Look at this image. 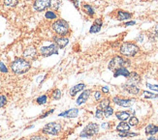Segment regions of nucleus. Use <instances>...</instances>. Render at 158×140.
<instances>
[{
  "mask_svg": "<svg viewBox=\"0 0 158 140\" xmlns=\"http://www.w3.org/2000/svg\"><path fill=\"white\" fill-rule=\"evenodd\" d=\"M20 140H27V139H25V138H23V139H20Z\"/></svg>",
  "mask_w": 158,
  "mask_h": 140,
  "instance_id": "a18cd8bd",
  "label": "nucleus"
},
{
  "mask_svg": "<svg viewBox=\"0 0 158 140\" xmlns=\"http://www.w3.org/2000/svg\"><path fill=\"white\" fill-rule=\"evenodd\" d=\"M153 33L156 35V36H158V23L154 26V28H153Z\"/></svg>",
  "mask_w": 158,
  "mask_h": 140,
  "instance_id": "ea45409f",
  "label": "nucleus"
},
{
  "mask_svg": "<svg viewBox=\"0 0 158 140\" xmlns=\"http://www.w3.org/2000/svg\"><path fill=\"white\" fill-rule=\"evenodd\" d=\"M53 30L58 36H65L69 33V24L64 19H58L52 24Z\"/></svg>",
  "mask_w": 158,
  "mask_h": 140,
  "instance_id": "7ed1b4c3",
  "label": "nucleus"
},
{
  "mask_svg": "<svg viewBox=\"0 0 158 140\" xmlns=\"http://www.w3.org/2000/svg\"><path fill=\"white\" fill-rule=\"evenodd\" d=\"M131 14L130 13H127V12H124V11H119L118 13V20H126V19H129L131 18Z\"/></svg>",
  "mask_w": 158,
  "mask_h": 140,
  "instance_id": "4be33fe9",
  "label": "nucleus"
},
{
  "mask_svg": "<svg viewBox=\"0 0 158 140\" xmlns=\"http://www.w3.org/2000/svg\"><path fill=\"white\" fill-rule=\"evenodd\" d=\"M129 74H130V73H129V71L126 68H119V69L115 70V71H114V78H118V76H119V75L128 78Z\"/></svg>",
  "mask_w": 158,
  "mask_h": 140,
  "instance_id": "6ab92c4d",
  "label": "nucleus"
},
{
  "mask_svg": "<svg viewBox=\"0 0 158 140\" xmlns=\"http://www.w3.org/2000/svg\"><path fill=\"white\" fill-rule=\"evenodd\" d=\"M57 46L56 45H51L49 46H44L41 47L40 50V53L42 54L43 56H51L53 54H57L58 50H57Z\"/></svg>",
  "mask_w": 158,
  "mask_h": 140,
  "instance_id": "6e6552de",
  "label": "nucleus"
},
{
  "mask_svg": "<svg viewBox=\"0 0 158 140\" xmlns=\"http://www.w3.org/2000/svg\"><path fill=\"white\" fill-rule=\"evenodd\" d=\"M0 72H1V73H7V72H8L7 67L3 64L2 62H0Z\"/></svg>",
  "mask_w": 158,
  "mask_h": 140,
  "instance_id": "c9c22d12",
  "label": "nucleus"
},
{
  "mask_svg": "<svg viewBox=\"0 0 158 140\" xmlns=\"http://www.w3.org/2000/svg\"><path fill=\"white\" fill-rule=\"evenodd\" d=\"M120 53L122 55L126 56V57H133L135 56L139 51V47L137 45H135L134 43H124L122 44L120 46Z\"/></svg>",
  "mask_w": 158,
  "mask_h": 140,
  "instance_id": "f03ea898",
  "label": "nucleus"
},
{
  "mask_svg": "<svg viewBox=\"0 0 158 140\" xmlns=\"http://www.w3.org/2000/svg\"><path fill=\"white\" fill-rule=\"evenodd\" d=\"M7 102V99L6 97L3 96V95H0V108H2Z\"/></svg>",
  "mask_w": 158,
  "mask_h": 140,
  "instance_id": "72a5a7b5",
  "label": "nucleus"
},
{
  "mask_svg": "<svg viewBox=\"0 0 158 140\" xmlns=\"http://www.w3.org/2000/svg\"><path fill=\"white\" fill-rule=\"evenodd\" d=\"M102 128H103V129H108V128H109V123H104V124H102Z\"/></svg>",
  "mask_w": 158,
  "mask_h": 140,
  "instance_id": "79ce46f5",
  "label": "nucleus"
},
{
  "mask_svg": "<svg viewBox=\"0 0 158 140\" xmlns=\"http://www.w3.org/2000/svg\"><path fill=\"white\" fill-rule=\"evenodd\" d=\"M84 89H85V84H84V83L77 84V85L73 86V87L70 89V95H71L72 97H74L77 93L81 92V91H82Z\"/></svg>",
  "mask_w": 158,
  "mask_h": 140,
  "instance_id": "a211bd4d",
  "label": "nucleus"
},
{
  "mask_svg": "<svg viewBox=\"0 0 158 140\" xmlns=\"http://www.w3.org/2000/svg\"><path fill=\"white\" fill-rule=\"evenodd\" d=\"M94 97H95V100L96 101H99L101 99V94H100V92H98V91H97V92H95L94 93Z\"/></svg>",
  "mask_w": 158,
  "mask_h": 140,
  "instance_id": "4c0bfd02",
  "label": "nucleus"
},
{
  "mask_svg": "<svg viewBox=\"0 0 158 140\" xmlns=\"http://www.w3.org/2000/svg\"><path fill=\"white\" fill-rule=\"evenodd\" d=\"M103 116H104V110L98 108L97 110H96V112H95V117L97 118V119H102Z\"/></svg>",
  "mask_w": 158,
  "mask_h": 140,
  "instance_id": "2f4dec72",
  "label": "nucleus"
},
{
  "mask_svg": "<svg viewBox=\"0 0 158 140\" xmlns=\"http://www.w3.org/2000/svg\"><path fill=\"white\" fill-rule=\"evenodd\" d=\"M148 140H156V139H155V138H154L153 136H152V137H149V138H148Z\"/></svg>",
  "mask_w": 158,
  "mask_h": 140,
  "instance_id": "c03bdc74",
  "label": "nucleus"
},
{
  "mask_svg": "<svg viewBox=\"0 0 158 140\" xmlns=\"http://www.w3.org/2000/svg\"><path fill=\"white\" fill-rule=\"evenodd\" d=\"M134 24H135V22H130L125 23V25H126V26H128V25H134Z\"/></svg>",
  "mask_w": 158,
  "mask_h": 140,
  "instance_id": "37998d69",
  "label": "nucleus"
},
{
  "mask_svg": "<svg viewBox=\"0 0 158 140\" xmlns=\"http://www.w3.org/2000/svg\"><path fill=\"white\" fill-rule=\"evenodd\" d=\"M114 102L122 107H129L132 106L134 100H127V99H119V98H114Z\"/></svg>",
  "mask_w": 158,
  "mask_h": 140,
  "instance_id": "9b49d317",
  "label": "nucleus"
},
{
  "mask_svg": "<svg viewBox=\"0 0 158 140\" xmlns=\"http://www.w3.org/2000/svg\"><path fill=\"white\" fill-rule=\"evenodd\" d=\"M54 110L53 109H52V110H50V111H48V112H46V113L45 114H43L42 116H41V118H45V117H47L48 115H50L51 113H52V112H53Z\"/></svg>",
  "mask_w": 158,
  "mask_h": 140,
  "instance_id": "58836bf2",
  "label": "nucleus"
},
{
  "mask_svg": "<svg viewBox=\"0 0 158 140\" xmlns=\"http://www.w3.org/2000/svg\"><path fill=\"white\" fill-rule=\"evenodd\" d=\"M129 130H130V125L125 122H120L116 126V130L118 131H129Z\"/></svg>",
  "mask_w": 158,
  "mask_h": 140,
  "instance_id": "412c9836",
  "label": "nucleus"
},
{
  "mask_svg": "<svg viewBox=\"0 0 158 140\" xmlns=\"http://www.w3.org/2000/svg\"><path fill=\"white\" fill-rule=\"evenodd\" d=\"M29 140H48L47 137L43 136V135H33L30 137Z\"/></svg>",
  "mask_w": 158,
  "mask_h": 140,
  "instance_id": "f704fd0d",
  "label": "nucleus"
},
{
  "mask_svg": "<svg viewBox=\"0 0 158 140\" xmlns=\"http://www.w3.org/2000/svg\"><path fill=\"white\" fill-rule=\"evenodd\" d=\"M47 100H48V97L46 95H43V96H40L39 98H37V103L38 104H45L47 102Z\"/></svg>",
  "mask_w": 158,
  "mask_h": 140,
  "instance_id": "cd10ccee",
  "label": "nucleus"
},
{
  "mask_svg": "<svg viewBox=\"0 0 158 140\" xmlns=\"http://www.w3.org/2000/svg\"><path fill=\"white\" fill-rule=\"evenodd\" d=\"M31 65L30 63L23 59V58H17L15 61H13L11 65V70L13 73H15L17 74H23L26 72L29 71Z\"/></svg>",
  "mask_w": 158,
  "mask_h": 140,
  "instance_id": "f257e3e1",
  "label": "nucleus"
},
{
  "mask_svg": "<svg viewBox=\"0 0 158 140\" xmlns=\"http://www.w3.org/2000/svg\"><path fill=\"white\" fill-rule=\"evenodd\" d=\"M124 89L128 93L132 95H138L140 92V89L137 87V85H132V84H128V83H126L124 85Z\"/></svg>",
  "mask_w": 158,
  "mask_h": 140,
  "instance_id": "2eb2a0df",
  "label": "nucleus"
},
{
  "mask_svg": "<svg viewBox=\"0 0 158 140\" xmlns=\"http://www.w3.org/2000/svg\"><path fill=\"white\" fill-rule=\"evenodd\" d=\"M52 0H35L33 4V8L37 12H42L51 7Z\"/></svg>",
  "mask_w": 158,
  "mask_h": 140,
  "instance_id": "0eeeda50",
  "label": "nucleus"
},
{
  "mask_svg": "<svg viewBox=\"0 0 158 140\" xmlns=\"http://www.w3.org/2000/svg\"><path fill=\"white\" fill-rule=\"evenodd\" d=\"M143 95H145V97L147 98V99H154V98H158V95L152 94V93H150V92H147V91L143 92Z\"/></svg>",
  "mask_w": 158,
  "mask_h": 140,
  "instance_id": "473e14b6",
  "label": "nucleus"
},
{
  "mask_svg": "<svg viewBox=\"0 0 158 140\" xmlns=\"http://www.w3.org/2000/svg\"><path fill=\"white\" fill-rule=\"evenodd\" d=\"M99 132V126L95 123H89L81 131V137H91Z\"/></svg>",
  "mask_w": 158,
  "mask_h": 140,
  "instance_id": "423d86ee",
  "label": "nucleus"
},
{
  "mask_svg": "<svg viewBox=\"0 0 158 140\" xmlns=\"http://www.w3.org/2000/svg\"><path fill=\"white\" fill-rule=\"evenodd\" d=\"M90 94H91L90 90H85L84 92L81 94V96L79 97V99L77 100V104H78V106H81V104L85 103L88 100V98H89V96H90Z\"/></svg>",
  "mask_w": 158,
  "mask_h": 140,
  "instance_id": "ddd939ff",
  "label": "nucleus"
},
{
  "mask_svg": "<svg viewBox=\"0 0 158 140\" xmlns=\"http://www.w3.org/2000/svg\"><path fill=\"white\" fill-rule=\"evenodd\" d=\"M53 42L56 46H57V47L64 48L69 43V40H68V38H65L64 36H56L53 37Z\"/></svg>",
  "mask_w": 158,
  "mask_h": 140,
  "instance_id": "9d476101",
  "label": "nucleus"
},
{
  "mask_svg": "<svg viewBox=\"0 0 158 140\" xmlns=\"http://www.w3.org/2000/svg\"><path fill=\"white\" fill-rule=\"evenodd\" d=\"M156 132H158V127L155 125L152 124H149L148 127L146 128V134H149V135H153L155 134Z\"/></svg>",
  "mask_w": 158,
  "mask_h": 140,
  "instance_id": "aec40b11",
  "label": "nucleus"
},
{
  "mask_svg": "<svg viewBox=\"0 0 158 140\" xmlns=\"http://www.w3.org/2000/svg\"><path fill=\"white\" fill-rule=\"evenodd\" d=\"M139 124V120L138 118L135 117V116H132L131 118L129 119V125L132 126V127H135V126H137Z\"/></svg>",
  "mask_w": 158,
  "mask_h": 140,
  "instance_id": "c85d7f7f",
  "label": "nucleus"
},
{
  "mask_svg": "<svg viewBox=\"0 0 158 140\" xmlns=\"http://www.w3.org/2000/svg\"><path fill=\"white\" fill-rule=\"evenodd\" d=\"M113 114H114V109L111 106H109L106 109H104V116L105 117H110V116H112Z\"/></svg>",
  "mask_w": 158,
  "mask_h": 140,
  "instance_id": "7c9ffc66",
  "label": "nucleus"
},
{
  "mask_svg": "<svg viewBox=\"0 0 158 140\" xmlns=\"http://www.w3.org/2000/svg\"><path fill=\"white\" fill-rule=\"evenodd\" d=\"M115 117L118 119L120 122H125L126 120H128L129 117H130V114L129 112L127 111H118L115 113Z\"/></svg>",
  "mask_w": 158,
  "mask_h": 140,
  "instance_id": "dca6fc26",
  "label": "nucleus"
},
{
  "mask_svg": "<svg viewBox=\"0 0 158 140\" xmlns=\"http://www.w3.org/2000/svg\"><path fill=\"white\" fill-rule=\"evenodd\" d=\"M109 106H110V100L109 99H104L99 102V108L102 110L106 109Z\"/></svg>",
  "mask_w": 158,
  "mask_h": 140,
  "instance_id": "5701e85b",
  "label": "nucleus"
},
{
  "mask_svg": "<svg viewBox=\"0 0 158 140\" xmlns=\"http://www.w3.org/2000/svg\"><path fill=\"white\" fill-rule=\"evenodd\" d=\"M148 87L150 88L152 90H154V91H157V92H158V85H152V84H148Z\"/></svg>",
  "mask_w": 158,
  "mask_h": 140,
  "instance_id": "e433bc0d",
  "label": "nucleus"
},
{
  "mask_svg": "<svg viewBox=\"0 0 158 140\" xmlns=\"http://www.w3.org/2000/svg\"><path fill=\"white\" fill-rule=\"evenodd\" d=\"M45 17L46 18L48 19H54V18H57V15L54 12L52 11H48L46 14H45Z\"/></svg>",
  "mask_w": 158,
  "mask_h": 140,
  "instance_id": "393cba45",
  "label": "nucleus"
},
{
  "mask_svg": "<svg viewBox=\"0 0 158 140\" xmlns=\"http://www.w3.org/2000/svg\"><path fill=\"white\" fill-rule=\"evenodd\" d=\"M84 8H85V12L88 14V15H90V16H93V15H94V11H93L92 7H91L90 5L85 4V5H84Z\"/></svg>",
  "mask_w": 158,
  "mask_h": 140,
  "instance_id": "c756f323",
  "label": "nucleus"
},
{
  "mask_svg": "<svg viewBox=\"0 0 158 140\" xmlns=\"http://www.w3.org/2000/svg\"><path fill=\"white\" fill-rule=\"evenodd\" d=\"M129 65H130V61L125 60L121 56H114L109 63V69L111 71H115V70H118L119 68H126Z\"/></svg>",
  "mask_w": 158,
  "mask_h": 140,
  "instance_id": "20e7f679",
  "label": "nucleus"
},
{
  "mask_svg": "<svg viewBox=\"0 0 158 140\" xmlns=\"http://www.w3.org/2000/svg\"><path fill=\"white\" fill-rule=\"evenodd\" d=\"M37 56V50L35 47L29 46L24 50L23 51V57L27 60H34Z\"/></svg>",
  "mask_w": 158,
  "mask_h": 140,
  "instance_id": "1a4fd4ad",
  "label": "nucleus"
},
{
  "mask_svg": "<svg viewBox=\"0 0 158 140\" xmlns=\"http://www.w3.org/2000/svg\"><path fill=\"white\" fill-rule=\"evenodd\" d=\"M29 1H31V0H29Z\"/></svg>",
  "mask_w": 158,
  "mask_h": 140,
  "instance_id": "de8ad7c7",
  "label": "nucleus"
},
{
  "mask_svg": "<svg viewBox=\"0 0 158 140\" xmlns=\"http://www.w3.org/2000/svg\"><path fill=\"white\" fill-rule=\"evenodd\" d=\"M52 98L53 100H59L61 98V92L59 89H54L52 92Z\"/></svg>",
  "mask_w": 158,
  "mask_h": 140,
  "instance_id": "b1692460",
  "label": "nucleus"
},
{
  "mask_svg": "<svg viewBox=\"0 0 158 140\" xmlns=\"http://www.w3.org/2000/svg\"><path fill=\"white\" fill-rule=\"evenodd\" d=\"M156 140H158V137H157V139H156Z\"/></svg>",
  "mask_w": 158,
  "mask_h": 140,
  "instance_id": "49530a36",
  "label": "nucleus"
},
{
  "mask_svg": "<svg viewBox=\"0 0 158 140\" xmlns=\"http://www.w3.org/2000/svg\"><path fill=\"white\" fill-rule=\"evenodd\" d=\"M101 26H102V19L101 18L96 19L94 22V23L92 24V26L90 27V29H89V32H90V33L99 32L100 29H101Z\"/></svg>",
  "mask_w": 158,
  "mask_h": 140,
  "instance_id": "f3484780",
  "label": "nucleus"
},
{
  "mask_svg": "<svg viewBox=\"0 0 158 140\" xmlns=\"http://www.w3.org/2000/svg\"><path fill=\"white\" fill-rule=\"evenodd\" d=\"M79 114V109L77 108H72V109H69V110H67V111H64L62 112V113H60L59 116H64L66 118H75V117H77Z\"/></svg>",
  "mask_w": 158,
  "mask_h": 140,
  "instance_id": "4468645a",
  "label": "nucleus"
},
{
  "mask_svg": "<svg viewBox=\"0 0 158 140\" xmlns=\"http://www.w3.org/2000/svg\"><path fill=\"white\" fill-rule=\"evenodd\" d=\"M127 79H128L127 83L132 84V85H137V84H139L141 82V78L137 73H130Z\"/></svg>",
  "mask_w": 158,
  "mask_h": 140,
  "instance_id": "f8f14e48",
  "label": "nucleus"
},
{
  "mask_svg": "<svg viewBox=\"0 0 158 140\" xmlns=\"http://www.w3.org/2000/svg\"><path fill=\"white\" fill-rule=\"evenodd\" d=\"M60 6V1L59 0H52L51 2V8L53 10H58Z\"/></svg>",
  "mask_w": 158,
  "mask_h": 140,
  "instance_id": "a878e982",
  "label": "nucleus"
},
{
  "mask_svg": "<svg viewBox=\"0 0 158 140\" xmlns=\"http://www.w3.org/2000/svg\"><path fill=\"white\" fill-rule=\"evenodd\" d=\"M102 91H103V93H106V94H107V93H109V88H108L107 86H106V87L104 86V87L102 88Z\"/></svg>",
  "mask_w": 158,
  "mask_h": 140,
  "instance_id": "a19ab883",
  "label": "nucleus"
},
{
  "mask_svg": "<svg viewBox=\"0 0 158 140\" xmlns=\"http://www.w3.org/2000/svg\"><path fill=\"white\" fill-rule=\"evenodd\" d=\"M19 2V0H4V4L8 7H15Z\"/></svg>",
  "mask_w": 158,
  "mask_h": 140,
  "instance_id": "bb28decb",
  "label": "nucleus"
},
{
  "mask_svg": "<svg viewBox=\"0 0 158 140\" xmlns=\"http://www.w3.org/2000/svg\"><path fill=\"white\" fill-rule=\"evenodd\" d=\"M42 131L44 132V134H47L57 135L61 131V125L59 123H56V122L49 123L43 128Z\"/></svg>",
  "mask_w": 158,
  "mask_h": 140,
  "instance_id": "39448f33",
  "label": "nucleus"
}]
</instances>
